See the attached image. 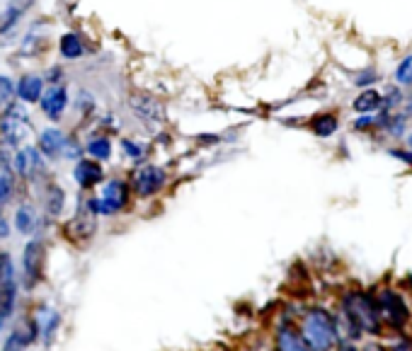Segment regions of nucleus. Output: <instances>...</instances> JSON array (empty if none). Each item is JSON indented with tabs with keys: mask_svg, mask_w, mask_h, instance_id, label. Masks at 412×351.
<instances>
[{
	"mask_svg": "<svg viewBox=\"0 0 412 351\" xmlns=\"http://www.w3.org/2000/svg\"><path fill=\"white\" fill-rule=\"evenodd\" d=\"M134 194L124 175H107L95 194H90V206L97 218H119L134 206Z\"/></svg>",
	"mask_w": 412,
	"mask_h": 351,
	"instance_id": "f257e3e1",
	"label": "nucleus"
},
{
	"mask_svg": "<svg viewBox=\"0 0 412 351\" xmlns=\"http://www.w3.org/2000/svg\"><path fill=\"white\" fill-rule=\"evenodd\" d=\"M126 109H129V114H131V119L136 121L146 133H151V136L163 131L165 124H168V109H165V102L149 90L129 92Z\"/></svg>",
	"mask_w": 412,
	"mask_h": 351,
	"instance_id": "f03ea898",
	"label": "nucleus"
},
{
	"mask_svg": "<svg viewBox=\"0 0 412 351\" xmlns=\"http://www.w3.org/2000/svg\"><path fill=\"white\" fill-rule=\"evenodd\" d=\"M97 228H100V218L90 206V194H78L71 215L64 218V223L59 228L61 235L76 248H88L97 235Z\"/></svg>",
	"mask_w": 412,
	"mask_h": 351,
	"instance_id": "7ed1b4c3",
	"label": "nucleus"
},
{
	"mask_svg": "<svg viewBox=\"0 0 412 351\" xmlns=\"http://www.w3.org/2000/svg\"><path fill=\"white\" fill-rule=\"evenodd\" d=\"M34 116L32 107L12 100L0 112V141H5L12 148H20L34 138Z\"/></svg>",
	"mask_w": 412,
	"mask_h": 351,
	"instance_id": "20e7f679",
	"label": "nucleus"
},
{
	"mask_svg": "<svg viewBox=\"0 0 412 351\" xmlns=\"http://www.w3.org/2000/svg\"><path fill=\"white\" fill-rule=\"evenodd\" d=\"M12 175H15V180L20 182L24 189H34L51 177V163H49L39 153V148L29 141V143H24L15 151Z\"/></svg>",
	"mask_w": 412,
	"mask_h": 351,
	"instance_id": "39448f33",
	"label": "nucleus"
},
{
	"mask_svg": "<svg viewBox=\"0 0 412 351\" xmlns=\"http://www.w3.org/2000/svg\"><path fill=\"white\" fill-rule=\"evenodd\" d=\"M46 257L49 245L46 238H27L20 252V288L32 293L34 288L41 286L46 276Z\"/></svg>",
	"mask_w": 412,
	"mask_h": 351,
	"instance_id": "423d86ee",
	"label": "nucleus"
},
{
	"mask_svg": "<svg viewBox=\"0 0 412 351\" xmlns=\"http://www.w3.org/2000/svg\"><path fill=\"white\" fill-rule=\"evenodd\" d=\"M129 187H131V194L136 201H153L158 199L170 184V172L165 165H158L149 160L144 165H136L131 168V172L126 175Z\"/></svg>",
	"mask_w": 412,
	"mask_h": 351,
	"instance_id": "0eeeda50",
	"label": "nucleus"
},
{
	"mask_svg": "<svg viewBox=\"0 0 412 351\" xmlns=\"http://www.w3.org/2000/svg\"><path fill=\"white\" fill-rule=\"evenodd\" d=\"M301 337L313 351H332L340 342L335 327V317L323 307H313L301 320Z\"/></svg>",
	"mask_w": 412,
	"mask_h": 351,
	"instance_id": "6e6552de",
	"label": "nucleus"
},
{
	"mask_svg": "<svg viewBox=\"0 0 412 351\" xmlns=\"http://www.w3.org/2000/svg\"><path fill=\"white\" fill-rule=\"evenodd\" d=\"M51 20L49 17H36L22 27V34L15 44L17 61H41L51 49Z\"/></svg>",
	"mask_w": 412,
	"mask_h": 351,
	"instance_id": "1a4fd4ad",
	"label": "nucleus"
},
{
	"mask_svg": "<svg viewBox=\"0 0 412 351\" xmlns=\"http://www.w3.org/2000/svg\"><path fill=\"white\" fill-rule=\"evenodd\" d=\"M10 220H12V233H17L20 238H46V230H51V228L56 225L41 215L36 201L29 199V196L15 201Z\"/></svg>",
	"mask_w": 412,
	"mask_h": 351,
	"instance_id": "9d476101",
	"label": "nucleus"
},
{
	"mask_svg": "<svg viewBox=\"0 0 412 351\" xmlns=\"http://www.w3.org/2000/svg\"><path fill=\"white\" fill-rule=\"evenodd\" d=\"M342 317L349 320L359 332H368V335H376L381 330V315L378 307L368 298L366 293H349L342 300Z\"/></svg>",
	"mask_w": 412,
	"mask_h": 351,
	"instance_id": "9b49d317",
	"label": "nucleus"
},
{
	"mask_svg": "<svg viewBox=\"0 0 412 351\" xmlns=\"http://www.w3.org/2000/svg\"><path fill=\"white\" fill-rule=\"evenodd\" d=\"M32 194L44 218H49L51 223H61L66 218V213H69V192H66V187L61 182L49 177L39 187L32 189Z\"/></svg>",
	"mask_w": 412,
	"mask_h": 351,
	"instance_id": "f8f14e48",
	"label": "nucleus"
},
{
	"mask_svg": "<svg viewBox=\"0 0 412 351\" xmlns=\"http://www.w3.org/2000/svg\"><path fill=\"white\" fill-rule=\"evenodd\" d=\"M36 112L46 124H64L71 114V88L69 85H46L36 102Z\"/></svg>",
	"mask_w": 412,
	"mask_h": 351,
	"instance_id": "ddd939ff",
	"label": "nucleus"
},
{
	"mask_svg": "<svg viewBox=\"0 0 412 351\" xmlns=\"http://www.w3.org/2000/svg\"><path fill=\"white\" fill-rule=\"evenodd\" d=\"M71 180L76 184L78 194H95L100 184L107 180V168L92 158H81L71 165Z\"/></svg>",
	"mask_w": 412,
	"mask_h": 351,
	"instance_id": "4468645a",
	"label": "nucleus"
},
{
	"mask_svg": "<svg viewBox=\"0 0 412 351\" xmlns=\"http://www.w3.org/2000/svg\"><path fill=\"white\" fill-rule=\"evenodd\" d=\"M32 320L36 325V335H39L41 347H44V349L54 347L56 340H59L61 325H64V312H61L59 307L51 305V303H36L34 312H32Z\"/></svg>",
	"mask_w": 412,
	"mask_h": 351,
	"instance_id": "2eb2a0df",
	"label": "nucleus"
},
{
	"mask_svg": "<svg viewBox=\"0 0 412 351\" xmlns=\"http://www.w3.org/2000/svg\"><path fill=\"white\" fill-rule=\"evenodd\" d=\"M54 49H56V56L61 63H81L90 56V44L85 39V34L81 29L71 27V29H64L56 41H54Z\"/></svg>",
	"mask_w": 412,
	"mask_h": 351,
	"instance_id": "dca6fc26",
	"label": "nucleus"
},
{
	"mask_svg": "<svg viewBox=\"0 0 412 351\" xmlns=\"http://www.w3.org/2000/svg\"><path fill=\"white\" fill-rule=\"evenodd\" d=\"M66 136H69V128L64 124H46L34 131L32 143L39 148V153L49 160V163H61Z\"/></svg>",
	"mask_w": 412,
	"mask_h": 351,
	"instance_id": "f3484780",
	"label": "nucleus"
},
{
	"mask_svg": "<svg viewBox=\"0 0 412 351\" xmlns=\"http://www.w3.org/2000/svg\"><path fill=\"white\" fill-rule=\"evenodd\" d=\"M27 22V10L20 8L15 0H8L0 10V46H15Z\"/></svg>",
	"mask_w": 412,
	"mask_h": 351,
	"instance_id": "a211bd4d",
	"label": "nucleus"
},
{
	"mask_svg": "<svg viewBox=\"0 0 412 351\" xmlns=\"http://www.w3.org/2000/svg\"><path fill=\"white\" fill-rule=\"evenodd\" d=\"M116 148H119V156L124 158L131 168L149 163L153 151H156V146H153L149 138L136 136V133H121V136H116Z\"/></svg>",
	"mask_w": 412,
	"mask_h": 351,
	"instance_id": "6ab92c4d",
	"label": "nucleus"
},
{
	"mask_svg": "<svg viewBox=\"0 0 412 351\" xmlns=\"http://www.w3.org/2000/svg\"><path fill=\"white\" fill-rule=\"evenodd\" d=\"M46 83L41 78V71H22L20 76L15 78V100L27 104V107H36L41 92H44Z\"/></svg>",
	"mask_w": 412,
	"mask_h": 351,
	"instance_id": "aec40b11",
	"label": "nucleus"
},
{
	"mask_svg": "<svg viewBox=\"0 0 412 351\" xmlns=\"http://www.w3.org/2000/svg\"><path fill=\"white\" fill-rule=\"evenodd\" d=\"M376 307H378V315H383V320L391 325V327L401 330V327L408 325L410 310H408V305H405L403 295H398V293H393V291H383V293L378 295Z\"/></svg>",
	"mask_w": 412,
	"mask_h": 351,
	"instance_id": "412c9836",
	"label": "nucleus"
},
{
	"mask_svg": "<svg viewBox=\"0 0 412 351\" xmlns=\"http://www.w3.org/2000/svg\"><path fill=\"white\" fill-rule=\"evenodd\" d=\"M71 112L78 119V124L88 126L90 121L95 119V114L100 112V102H97V95L90 88H85V85H81V88H76V90H71Z\"/></svg>",
	"mask_w": 412,
	"mask_h": 351,
	"instance_id": "4be33fe9",
	"label": "nucleus"
},
{
	"mask_svg": "<svg viewBox=\"0 0 412 351\" xmlns=\"http://www.w3.org/2000/svg\"><path fill=\"white\" fill-rule=\"evenodd\" d=\"M83 148H85V158H92L97 163L107 165L112 163L114 158V151H116V141L107 133H100V131H88L83 136Z\"/></svg>",
	"mask_w": 412,
	"mask_h": 351,
	"instance_id": "5701e85b",
	"label": "nucleus"
},
{
	"mask_svg": "<svg viewBox=\"0 0 412 351\" xmlns=\"http://www.w3.org/2000/svg\"><path fill=\"white\" fill-rule=\"evenodd\" d=\"M274 349L276 351H313L306 340L301 337V332L291 325H281L274 335Z\"/></svg>",
	"mask_w": 412,
	"mask_h": 351,
	"instance_id": "b1692460",
	"label": "nucleus"
},
{
	"mask_svg": "<svg viewBox=\"0 0 412 351\" xmlns=\"http://www.w3.org/2000/svg\"><path fill=\"white\" fill-rule=\"evenodd\" d=\"M90 131H100V133H107V136H121V119L116 116L114 112L104 109V112H97L95 119L90 121Z\"/></svg>",
	"mask_w": 412,
	"mask_h": 351,
	"instance_id": "393cba45",
	"label": "nucleus"
},
{
	"mask_svg": "<svg viewBox=\"0 0 412 351\" xmlns=\"http://www.w3.org/2000/svg\"><path fill=\"white\" fill-rule=\"evenodd\" d=\"M22 184L12 175L0 172V211H8L10 206H15V201L20 199Z\"/></svg>",
	"mask_w": 412,
	"mask_h": 351,
	"instance_id": "a878e982",
	"label": "nucleus"
},
{
	"mask_svg": "<svg viewBox=\"0 0 412 351\" xmlns=\"http://www.w3.org/2000/svg\"><path fill=\"white\" fill-rule=\"evenodd\" d=\"M20 283H10V286H0V312L5 320L15 317L17 307H20Z\"/></svg>",
	"mask_w": 412,
	"mask_h": 351,
	"instance_id": "bb28decb",
	"label": "nucleus"
},
{
	"mask_svg": "<svg viewBox=\"0 0 412 351\" xmlns=\"http://www.w3.org/2000/svg\"><path fill=\"white\" fill-rule=\"evenodd\" d=\"M85 156V148H83V136L78 128H69V136H66V143H64V153H61V160L66 163H76Z\"/></svg>",
	"mask_w": 412,
	"mask_h": 351,
	"instance_id": "cd10ccee",
	"label": "nucleus"
},
{
	"mask_svg": "<svg viewBox=\"0 0 412 351\" xmlns=\"http://www.w3.org/2000/svg\"><path fill=\"white\" fill-rule=\"evenodd\" d=\"M311 131L316 133L318 138H330L332 133L337 131V126H340V121H337V116L335 114H330V112H323V114H316L311 119Z\"/></svg>",
	"mask_w": 412,
	"mask_h": 351,
	"instance_id": "c85d7f7f",
	"label": "nucleus"
},
{
	"mask_svg": "<svg viewBox=\"0 0 412 351\" xmlns=\"http://www.w3.org/2000/svg\"><path fill=\"white\" fill-rule=\"evenodd\" d=\"M17 281V264L10 250H0V286H10Z\"/></svg>",
	"mask_w": 412,
	"mask_h": 351,
	"instance_id": "c756f323",
	"label": "nucleus"
},
{
	"mask_svg": "<svg viewBox=\"0 0 412 351\" xmlns=\"http://www.w3.org/2000/svg\"><path fill=\"white\" fill-rule=\"evenodd\" d=\"M29 347H32V344H29L27 335L22 332L20 325H15V327L5 335L3 344H0V351H27Z\"/></svg>",
	"mask_w": 412,
	"mask_h": 351,
	"instance_id": "7c9ffc66",
	"label": "nucleus"
},
{
	"mask_svg": "<svg viewBox=\"0 0 412 351\" xmlns=\"http://www.w3.org/2000/svg\"><path fill=\"white\" fill-rule=\"evenodd\" d=\"M381 104V95L376 90H364V92H359L356 95V100L352 102V107H354V112L356 114H371L373 109H376Z\"/></svg>",
	"mask_w": 412,
	"mask_h": 351,
	"instance_id": "2f4dec72",
	"label": "nucleus"
},
{
	"mask_svg": "<svg viewBox=\"0 0 412 351\" xmlns=\"http://www.w3.org/2000/svg\"><path fill=\"white\" fill-rule=\"evenodd\" d=\"M41 78H44L46 85H69V68L66 63H49L46 68H41Z\"/></svg>",
	"mask_w": 412,
	"mask_h": 351,
	"instance_id": "473e14b6",
	"label": "nucleus"
},
{
	"mask_svg": "<svg viewBox=\"0 0 412 351\" xmlns=\"http://www.w3.org/2000/svg\"><path fill=\"white\" fill-rule=\"evenodd\" d=\"M15 100V76L0 71V112Z\"/></svg>",
	"mask_w": 412,
	"mask_h": 351,
	"instance_id": "72a5a7b5",
	"label": "nucleus"
},
{
	"mask_svg": "<svg viewBox=\"0 0 412 351\" xmlns=\"http://www.w3.org/2000/svg\"><path fill=\"white\" fill-rule=\"evenodd\" d=\"M15 151L17 148L8 146L5 141H0V172L5 175H12V160H15ZM15 177V175H12Z\"/></svg>",
	"mask_w": 412,
	"mask_h": 351,
	"instance_id": "f704fd0d",
	"label": "nucleus"
},
{
	"mask_svg": "<svg viewBox=\"0 0 412 351\" xmlns=\"http://www.w3.org/2000/svg\"><path fill=\"white\" fill-rule=\"evenodd\" d=\"M396 80L401 85H412V54L405 56L396 68Z\"/></svg>",
	"mask_w": 412,
	"mask_h": 351,
	"instance_id": "c9c22d12",
	"label": "nucleus"
},
{
	"mask_svg": "<svg viewBox=\"0 0 412 351\" xmlns=\"http://www.w3.org/2000/svg\"><path fill=\"white\" fill-rule=\"evenodd\" d=\"M10 235H12V220L8 213L0 211V243H3V240H10Z\"/></svg>",
	"mask_w": 412,
	"mask_h": 351,
	"instance_id": "e433bc0d",
	"label": "nucleus"
},
{
	"mask_svg": "<svg viewBox=\"0 0 412 351\" xmlns=\"http://www.w3.org/2000/svg\"><path fill=\"white\" fill-rule=\"evenodd\" d=\"M221 138L218 133H204V136H196V143H201V146H218L221 143Z\"/></svg>",
	"mask_w": 412,
	"mask_h": 351,
	"instance_id": "4c0bfd02",
	"label": "nucleus"
},
{
	"mask_svg": "<svg viewBox=\"0 0 412 351\" xmlns=\"http://www.w3.org/2000/svg\"><path fill=\"white\" fill-rule=\"evenodd\" d=\"M376 80V73L373 71H364V73H359V76L354 78V83L356 85H368V83H373Z\"/></svg>",
	"mask_w": 412,
	"mask_h": 351,
	"instance_id": "58836bf2",
	"label": "nucleus"
},
{
	"mask_svg": "<svg viewBox=\"0 0 412 351\" xmlns=\"http://www.w3.org/2000/svg\"><path fill=\"white\" fill-rule=\"evenodd\" d=\"M371 124H373V119H371V116H368V114H361L359 119L354 121V128H356V131H364V128H368Z\"/></svg>",
	"mask_w": 412,
	"mask_h": 351,
	"instance_id": "ea45409f",
	"label": "nucleus"
},
{
	"mask_svg": "<svg viewBox=\"0 0 412 351\" xmlns=\"http://www.w3.org/2000/svg\"><path fill=\"white\" fill-rule=\"evenodd\" d=\"M391 156L398 158V160H405V163L412 165V153H408V151H391Z\"/></svg>",
	"mask_w": 412,
	"mask_h": 351,
	"instance_id": "a19ab883",
	"label": "nucleus"
},
{
	"mask_svg": "<svg viewBox=\"0 0 412 351\" xmlns=\"http://www.w3.org/2000/svg\"><path fill=\"white\" fill-rule=\"evenodd\" d=\"M388 128H391V133H396V136H398V133H403V119H401V116H396Z\"/></svg>",
	"mask_w": 412,
	"mask_h": 351,
	"instance_id": "79ce46f5",
	"label": "nucleus"
},
{
	"mask_svg": "<svg viewBox=\"0 0 412 351\" xmlns=\"http://www.w3.org/2000/svg\"><path fill=\"white\" fill-rule=\"evenodd\" d=\"M15 3H17V5H20V8H24V10H27V12H29V10H32V8H34V5H36V3H39V0H15Z\"/></svg>",
	"mask_w": 412,
	"mask_h": 351,
	"instance_id": "37998d69",
	"label": "nucleus"
},
{
	"mask_svg": "<svg viewBox=\"0 0 412 351\" xmlns=\"http://www.w3.org/2000/svg\"><path fill=\"white\" fill-rule=\"evenodd\" d=\"M393 351H412V342H401Z\"/></svg>",
	"mask_w": 412,
	"mask_h": 351,
	"instance_id": "c03bdc74",
	"label": "nucleus"
},
{
	"mask_svg": "<svg viewBox=\"0 0 412 351\" xmlns=\"http://www.w3.org/2000/svg\"><path fill=\"white\" fill-rule=\"evenodd\" d=\"M337 351H356L354 344H349V342H342L340 347H337Z\"/></svg>",
	"mask_w": 412,
	"mask_h": 351,
	"instance_id": "a18cd8bd",
	"label": "nucleus"
},
{
	"mask_svg": "<svg viewBox=\"0 0 412 351\" xmlns=\"http://www.w3.org/2000/svg\"><path fill=\"white\" fill-rule=\"evenodd\" d=\"M364 351H386L383 347H381V344H376V342H371V344H366L364 347Z\"/></svg>",
	"mask_w": 412,
	"mask_h": 351,
	"instance_id": "49530a36",
	"label": "nucleus"
},
{
	"mask_svg": "<svg viewBox=\"0 0 412 351\" xmlns=\"http://www.w3.org/2000/svg\"><path fill=\"white\" fill-rule=\"evenodd\" d=\"M5 325H8V320H5V315H3V312H0V332L5 330Z\"/></svg>",
	"mask_w": 412,
	"mask_h": 351,
	"instance_id": "de8ad7c7",
	"label": "nucleus"
},
{
	"mask_svg": "<svg viewBox=\"0 0 412 351\" xmlns=\"http://www.w3.org/2000/svg\"><path fill=\"white\" fill-rule=\"evenodd\" d=\"M408 143H410V148H412V136H410V138H408Z\"/></svg>",
	"mask_w": 412,
	"mask_h": 351,
	"instance_id": "09e8293b",
	"label": "nucleus"
},
{
	"mask_svg": "<svg viewBox=\"0 0 412 351\" xmlns=\"http://www.w3.org/2000/svg\"><path fill=\"white\" fill-rule=\"evenodd\" d=\"M408 109H410V114H412V100H410V107H408Z\"/></svg>",
	"mask_w": 412,
	"mask_h": 351,
	"instance_id": "8fccbe9b",
	"label": "nucleus"
}]
</instances>
